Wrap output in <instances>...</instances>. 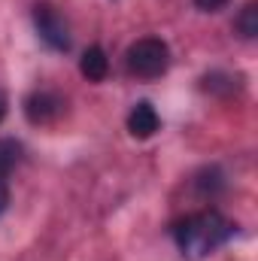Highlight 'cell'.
<instances>
[{
	"instance_id": "cell-8",
	"label": "cell",
	"mask_w": 258,
	"mask_h": 261,
	"mask_svg": "<svg viewBox=\"0 0 258 261\" xmlns=\"http://www.w3.org/2000/svg\"><path fill=\"white\" fill-rule=\"evenodd\" d=\"M203 88L207 91H213V94H219V91H225V94H234L237 88H240V79L237 76H231V73H210V76H203Z\"/></svg>"
},
{
	"instance_id": "cell-11",
	"label": "cell",
	"mask_w": 258,
	"mask_h": 261,
	"mask_svg": "<svg viewBox=\"0 0 258 261\" xmlns=\"http://www.w3.org/2000/svg\"><path fill=\"white\" fill-rule=\"evenodd\" d=\"M9 167H12V158H9V155H3V149H0V179L9 173Z\"/></svg>"
},
{
	"instance_id": "cell-4",
	"label": "cell",
	"mask_w": 258,
	"mask_h": 261,
	"mask_svg": "<svg viewBox=\"0 0 258 261\" xmlns=\"http://www.w3.org/2000/svg\"><path fill=\"white\" fill-rule=\"evenodd\" d=\"M61 113H64V97L55 91L43 88V91L28 94V100H24V116L31 125H52L61 119Z\"/></svg>"
},
{
	"instance_id": "cell-12",
	"label": "cell",
	"mask_w": 258,
	"mask_h": 261,
	"mask_svg": "<svg viewBox=\"0 0 258 261\" xmlns=\"http://www.w3.org/2000/svg\"><path fill=\"white\" fill-rule=\"evenodd\" d=\"M3 116H6V97H3V91H0V122H3Z\"/></svg>"
},
{
	"instance_id": "cell-5",
	"label": "cell",
	"mask_w": 258,
	"mask_h": 261,
	"mask_svg": "<svg viewBox=\"0 0 258 261\" xmlns=\"http://www.w3.org/2000/svg\"><path fill=\"white\" fill-rule=\"evenodd\" d=\"M158 128H161V119H158V113H155V107H152L149 100H140V103L131 107V113H128L131 137H137V140H149Z\"/></svg>"
},
{
	"instance_id": "cell-10",
	"label": "cell",
	"mask_w": 258,
	"mask_h": 261,
	"mask_svg": "<svg viewBox=\"0 0 258 261\" xmlns=\"http://www.w3.org/2000/svg\"><path fill=\"white\" fill-rule=\"evenodd\" d=\"M6 206H9V189H6V182L0 179V216L6 213Z\"/></svg>"
},
{
	"instance_id": "cell-6",
	"label": "cell",
	"mask_w": 258,
	"mask_h": 261,
	"mask_svg": "<svg viewBox=\"0 0 258 261\" xmlns=\"http://www.w3.org/2000/svg\"><path fill=\"white\" fill-rule=\"evenodd\" d=\"M79 73L88 79V82H104L107 73H110V58L100 46H91L85 49V55L79 58Z\"/></svg>"
},
{
	"instance_id": "cell-7",
	"label": "cell",
	"mask_w": 258,
	"mask_h": 261,
	"mask_svg": "<svg viewBox=\"0 0 258 261\" xmlns=\"http://www.w3.org/2000/svg\"><path fill=\"white\" fill-rule=\"evenodd\" d=\"M234 28H237V34H240L243 40H255L258 37V3L255 0H249V3L240 9V15L234 18Z\"/></svg>"
},
{
	"instance_id": "cell-1",
	"label": "cell",
	"mask_w": 258,
	"mask_h": 261,
	"mask_svg": "<svg viewBox=\"0 0 258 261\" xmlns=\"http://www.w3.org/2000/svg\"><path fill=\"white\" fill-rule=\"evenodd\" d=\"M231 237H234V222L225 219L219 210L192 213L183 222H176V228H173V240H176L179 252L192 261L207 258L210 252H216Z\"/></svg>"
},
{
	"instance_id": "cell-3",
	"label": "cell",
	"mask_w": 258,
	"mask_h": 261,
	"mask_svg": "<svg viewBox=\"0 0 258 261\" xmlns=\"http://www.w3.org/2000/svg\"><path fill=\"white\" fill-rule=\"evenodd\" d=\"M34 28L52 52H67L70 49V24L52 3H37L34 6Z\"/></svg>"
},
{
	"instance_id": "cell-9",
	"label": "cell",
	"mask_w": 258,
	"mask_h": 261,
	"mask_svg": "<svg viewBox=\"0 0 258 261\" xmlns=\"http://www.w3.org/2000/svg\"><path fill=\"white\" fill-rule=\"evenodd\" d=\"M200 9H207V12H213V9H219V6H225L228 0H194Z\"/></svg>"
},
{
	"instance_id": "cell-2",
	"label": "cell",
	"mask_w": 258,
	"mask_h": 261,
	"mask_svg": "<svg viewBox=\"0 0 258 261\" xmlns=\"http://www.w3.org/2000/svg\"><path fill=\"white\" fill-rule=\"evenodd\" d=\"M125 67H128L131 76H137V79H158L170 67V49L158 37H143V40H137V43L128 46Z\"/></svg>"
}]
</instances>
